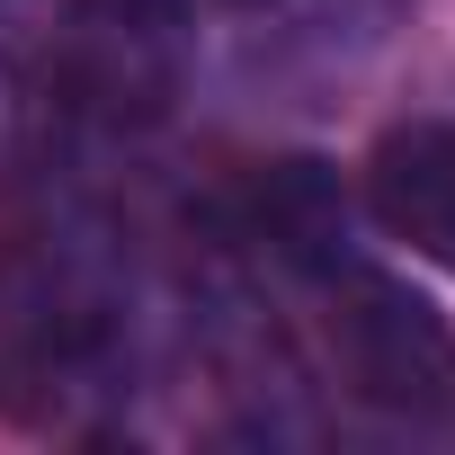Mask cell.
Wrapping results in <instances>:
<instances>
[{
  "mask_svg": "<svg viewBox=\"0 0 455 455\" xmlns=\"http://www.w3.org/2000/svg\"><path fill=\"white\" fill-rule=\"evenodd\" d=\"M366 205L393 242L455 268V125H437V116L393 125L366 161Z\"/></svg>",
  "mask_w": 455,
  "mask_h": 455,
  "instance_id": "obj_3",
  "label": "cell"
},
{
  "mask_svg": "<svg viewBox=\"0 0 455 455\" xmlns=\"http://www.w3.org/2000/svg\"><path fill=\"white\" fill-rule=\"evenodd\" d=\"M331 357H339V384L393 419H428L455 402V331L437 322V304L348 259L331 268Z\"/></svg>",
  "mask_w": 455,
  "mask_h": 455,
  "instance_id": "obj_2",
  "label": "cell"
},
{
  "mask_svg": "<svg viewBox=\"0 0 455 455\" xmlns=\"http://www.w3.org/2000/svg\"><path fill=\"white\" fill-rule=\"evenodd\" d=\"M251 242L304 277H331L348 259V196L322 161H268L251 179Z\"/></svg>",
  "mask_w": 455,
  "mask_h": 455,
  "instance_id": "obj_4",
  "label": "cell"
},
{
  "mask_svg": "<svg viewBox=\"0 0 455 455\" xmlns=\"http://www.w3.org/2000/svg\"><path fill=\"white\" fill-rule=\"evenodd\" d=\"M54 90L90 125H161L188 81V0H63Z\"/></svg>",
  "mask_w": 455,
  "mask_h": 455,
  "instance_id": "obj_1",
  "label": "cell"
}]
</instances>
